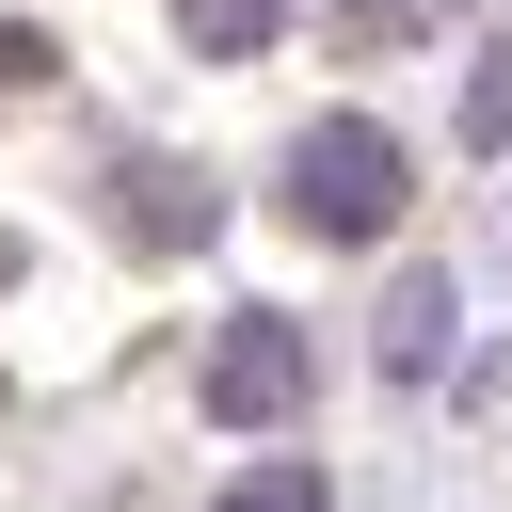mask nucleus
<instances>
[{"label": "nucleus", "instance_id": "nucleus-1", "mask_svg": "<svg viewBox=\"0 0 512 512\" xmlns=\"http://www.w3.org/2000/svg\"><path fill=\"white\" fill-rule=\"evenodd\" d=\"M288 208H304L320 240H368V224H400V144H384L368 112H320V128L288 144Z\"/></svg>", "mask_w": 512, "mask_h": 512}, {"label": "nucleus", "instance_id": "nucleus-2", "mask_svg": "<svg viewBox=\"0 0 512 512\" xmlns=\"http://www.w3.org/2000/svg\"><path fill=\"white\" fill-rule=\"evenodd\" d=\"M288 400H304V336H288V320H240V336L208 352V416L256 432V416H288Z\"/></svg>", "mask_w": 512, "mask_h": 512}, {"label": "nucleus", "instance_id": "nucleus-3", "mask_svg": "<svg viewBox=\"0 0 512 512\" xmlns=\"http://www.w3.org/2000/svg\"><path fill=\"white\" fill-rule=\"evenodd\" d=\"M384 368H400V384L448 368V272H400V288H384Z\"/></svg>", "mask_w": 512, "mask_h": 512}, {"label": "nucleus", "instance_id": "nucleus-4", "mask_svg": "<svg viewBox=\"0 0 512 512\" xmlns=\"http://www.w3.org/2000/svg\"><path fill=\"white\" fill-rule=\"evenodd\" d=\"M176 32H192V48H272L288 0H176Z\"/></svg>", "mask_w": 512, "mask_h": 512}, {"label": "nucleus", "instance_id": "nucleus-5", "mask_svg": "<svg viewBox=\"0 0 512 512\" xmlns=\"http://www.w3.org/2000/svg\"><path fill=\"white\" fill-rule=\"evenodd\" d=\"M464 144H512V48H480V96H464Z\"/></svg>", "mask_w": 512, "mask_h": 512}, {"label": "nucleus", "instance_id": "nucleus-6", "mask_svg": "<svg viewBox=\"0 0 512 512\" xmlns=\"http://www.w3.org/2000/svg\"><path fill=\"white\" fill-rule=\"evenodd\" d=\"M224 512H320V480H304V464H256V480H240Z\"/></svg>", "mask_w": 512, "mask_h": 512}]
</instances>
